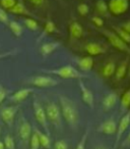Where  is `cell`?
I'll use <instances>...</instances> for the list:
<instances>
[{"label":"cell","instance_id":"cell-1","mask_svg":"<svg viewBox=\"0 0 130 149\" xmlns=\"http://www.w3.org/2000/svg\"><path fill=\"white\" fill-rule=\"evenodd\" d=\"M60 109H61L62 116L66 123L73 129H76L79 120V113L75 104L66 96H59Z\"/></svg>","mask_w":130,"mask_h":149},{"label":"cell","instance_id":"cell-2","mask_svg":"<svg viewBox=\"0 0 130 149\" xmlns=\"http://www.w3.org/2000/svg\"><path fill=\"white\" fill-rule=\"evenodd\" d=\"M42 72L56 74L62 79H83V78H87L85 74H81L79 70H77L72 65H64L59 68H55V70H42Z\"/></svg>","mask_w":130,"mask_h":149},{"label":"cell","instance_id":"cell-3","mask_svg":"<svg viewBox=\"0 0 130 149\" xmlns=\"http://www.w3.org/2000/svg\"><path fill=\"white\" fill-rule=\"evenodd\" d=\"M46 114H47V118L53 126L56 128L61 129L62 126V113L60 107L57 105V103L53 101L48 102L47 106L45 108Z\"/></svg>","mask_w":130,"mask_h":149},{"label":"cell","instance_id":"cell-4","mask_svg":"<svg viewBox=\"0 0 130 149\" xmlns=\"http://www.w3.org/2000/svg\"><path fill=\"white\" fill-rule=\"evenodd\" d=\"M104 35L107 37L108 41L110 42L112 46L116 48V49L120 50V51H124V52H128L130 53V48L128 46L127 43L123 41L115 32H112V31H109V30H104L103 31Z\"/></svg>","mask_w":130,"mask_h":149},{"label":"cell","instance_id":"cell-5","mask_svg":"<svg viewBox=\"0 0 130 149\" xmlns=\"http://www.w3.org/2000/svg\"><path fill=\"white\" fill-rule=\"evenodd\" d=\"M33 107H34V112H35V116H36V118H37L38 123H39L40 125H42V127L45 129L46 134H48L50 136L49 129H48V118H47L45 108L43 107V105H42L37 99L34 100Z\"/></svg>","mask_w":130,"mask_h":149},{"label":"cell","instance_id":"cell-6","mask_svg":"<svg viewBox=\"0 0 130 149\" xmlns=\"http://www.w3.org/2000/svg\"><path fill=\"white\" fill-rule=\"evenodd\" d=\"M29 82L33 86H36V87L39 88H50L60 84V81L53 79V78L49 77V76H35L32 79H30Z\"/></svg>","mask_w":130,"mask_h":149},{"label":"cell","instance_id":"cell-7","mask_svg":"<svg viewBox=\"0 0 130 149\" xmlns=\"http://www.w3.org/2000/svg\"><path fill=\"white\" fill-rule=\"evenodd\" d=\"M109 11L114 15H124L129 8L128 0H110L108 3Z\"/></svg>","mask_w":130,"mask_h":149},{"label":"cell","instance_id":"cell-8","mask_svg":"<svg viewBox=\"0 0 130 149\" xmlns=\"http://www.w3.org/2000/svg\"><path fill=\"white\" fill-rule=\"evenodd\" d=\"M17 111H19V106H6V107L1 109L0 116H1V118L5 124L11 127L13 122H14L15 114L17 113Z\"/></svg>","mask_w":130,"mask_h":149},{"label":"cell","instance_id":"cell-9","mask_svg":"<svg viewBox=\"0 0 130 149\" xmlns=\"http://www.w3.org/2000/svg\"><path fill=\"white\" fill-rule=\"evenodd\" d=\"M117 123L114 118H109V120H105L100 125L98 131L106 135H113L116 134V132H117Z\"/></svg>","mask_w":130,"mask_h":149},{"label":"cell","instance_id":"cell-10","mask_svg":"<svg viewBox=\"0 0 130 149\" xmlns=\"http://www.w3.org/2000/svg\"><path fill=\"white\" fill-rule=\"evenodd\" d=\"M129 125H130V111H127L125 114H124V116L121 118V120H120V123L117 126V132H116V145L119 143L122 135H123L124 132L127 130Z\"/></svg>","mask_w":130,"mask_h":149},{"label":"cell","instance_id":"cell-11","mask_svg":"<svg viewBox=\"0 0 130 149\" xmlns=\"http://www.w3.org/2000/svg\"><path fill=\"white\" fill-rule=\"evenodd\" d=\"M79 88H80V91H81V97H83V100L87 106L94 109V104H95V99H94V94L87 86L85 85L83 82H79L78 83Z\"/></svg>","mask_w":130,"mask_h":149},{"label":"cell","instance_id":"cell-12","mask_svg":"<svg viewBox=\"0 0 130 149\" xmlns=\"http://www.w3.org/2000/svg\"><path fill=\"white\" fill-rule=\"evenodd\" d=\"M32 134H33V132H32V126L27 120H23L21 123V127H19V136H21V140L25 143H30V139L32 137Z\"/></svg>","mask_w":130,"mask_h":149},{"label":"cell","instance_id":"cell-13","mask_svg":"<svg viewBox=\"0 0 130 149\" xmlns=\"http://www.w3.org/2000/svg\"><path fill=\"white\" fill-rule=\"evenodd\" d=\"M118 100V95L116 92H111L108 95L105 96V98L103 99V102H102V105H103V108L105 111H108V110L112 109L114 107V105L116 104Z\"/></svg>","mask_w":130,"mask_h":149},{"label":"cell","instance_id":"cell-14","mask_svg":"<svg viewBox=\"0 0 130 149\" xmlns=\"http://www.w3.org/2000/svg\"><path fill=\"white\" fill-rule=\"evenodd\" d=\"M85 51L89 53V55L94 56V55H101V54L105 53L106 50L105 48L102 45L98 43H94V42H91V43H87V45L85 46Z\"/></svg>","mask_w":130,"mask_h":149},{"label":"cell","instance_id":"cell-15","mask_svg":"<svg viewBox=\"0 0 130 149\" xmlns=\"http://www.w3.org/2000/svg\"><path fill=\"white\" fill-rule=\"evenodd\" d=\"M33 92H34V89H32V88H23V89H19V91H17L14 94H12L10 99L14 102L23 101V100L27 99L30 94L33 93Z\"/></svg>","mask_w":130,"mask_h":149},{"label":"cell","instance_id":"cell-16","mask_svg":"<svg viewBox=\"0 0 130 149\" xmlns=\"http://www.w3.org/2000/svg\"><path fill=\"white\" fill-rule=\"evenodd\" d=\"M69 34L71 39H80L83 35V29L77 22H72L69 25Z\"/></svg>","mask_w":130,"mask_h":149},{"label":"cell","instance_id":"cell-17","mask_svg":"<svg viewBox=\"0 0 130 149\" xmlns=\"http://www.w3.org/2000/svg\"><path fill=\"white\" fill-rule=\"evenodd\" d=\"M59 46H60V42H58V41L45 43L40 47V52H41V54L44 56V57H46V56L50 55L52 52L55 51Z\"/></svg>","mask_w":130,"mask_h":149},{"label":"cell","instance_id":"cell-18","mask_svg":"<svg viewBox=\"0 0 130 149\" xmlns=\"http://www.w3.org/2000/svg\"><path fill=\"white\" fill-rule=\"evenodd\" d=\"M56 32H58V29H57V27H56L55 23L52 22L51 19H48L45 24L43 32H42V34L39 36V38H38V42H40V40L45 38L46 36L50 35V34H52V33H56Z\"/></svg>","mask_w":130,"mask_h":149},{"label":"cell","instance_id":"cell-19","mask_svg":"<svg viewBox=\"0 0 130 149\" xmlns=\"http://www.w3.org/2000/svg\"><path fill=\"white\" fill-rule=\"evenodd\" d=\"M77 64H78V66L80 68L81 70H83V72H89L94 66V59L91 55L85 56V57H81L77 60Z\"/></svg>","mask_w":130,"mask_h":149},{"label":"cell","instance_id":"cell-20","mask_svg":"<svg viewBox=\"0 0 130 149\" xmlns=\"http://www.w3.org/2000/svg\"><path fill=\"white\" fill-rule=\"evenodd\" d=\"M9 13H13V15H32V13L27 9V6L25 5L23 0H19L17 1L15 5L11 9H9Z\"/></svg>","mask_w":130,"mask_h":149},{"label":"cell","instance_id":"cell-21","mask_svg":"<svg viewBox=\"0 0 130 149\" xmlns=\"http://www.w3.org/2000/svg\"><path fill=\"white\" fill-rule=\"evenodd\" d=\"M35 133L38 135V137H39L40 143H41L42 146L46 149H51V139H50L49 135L41 132V131L38 130L37 128H35Z\"/></svg>","mask_w":130,"mask_h":149},{"label":"cell","instance_id":"cell-22","mask_svg":"<svg viewBox=\"0 0 130 149\" xmlns=\"http://www.w3.org/2000/svg\"><path fill=\"white\" fill-rule=\"evenodd\" d=\"M128 70V58H126L124 61L121 62L119 66L116 68L115 70V78L116 80H121L125 77V74H127Z\"/></svg>","mask_w":130,"mask_h":149},{"label":"cell","instance_id":"cell-23","mask_svg":"<svg viewBox=\"0 0 130 149\" xmlns=\"http://www.w3.org/2000/svg\"><path fill=\"white\" fill-rule=\"evenodd\" d=\"M96 9L100 15H103V17H109L110 15L109 7H108V4L106 3L105 0H98L96 3Z\"/></svg>","mask_w":130,"mask_h":149},{"label":"cell","instance_id":"cell-24","mask_svg":"<svg viewBox=\"0 0 130 149\" xmlns=\"http://www.w3.org/2000/svg\"><path fill=\"white\" fill-rule=\"evenodd\" d=\"M8 27L15 37H21V36L23 35V26L19 23H17V22H15V21H10L8 24Z\"/></svg>","mask_w":130,"mask_h":149},{"label":"cell","instance_id":"cell-25","mask_svg":"<svg viewBox=\"0 0 130 149\" xmlns=\"http://www.w3.org/2000/svg\"><path fill=\"white\" fill-rule=\"evenodd\" d=\"M115 70H116V64L115 62L113 61H109L104 65L103 70H102V74H103L104 77L106 78H109L111 76H113L115 74Z\"/></svg>","mask_w":130,"mask_h":149},{"label":"cell","instance_id":"cell-26","mask_svg":"<svg viewBox=\"0 0 130 149\" xmlns=\"http://www.w3.org/2000/svg\"><path fill=\"white\" fill-rule=\"evenodd\" d=\"M130 106V89H128L125 93L123 94L121 99V111L124 112L128 109Z\"/></svg>","mask_w":130,"mask_h":149},{"label":"cell","instance_id":"cell-27","mask_svg":"<svg viewBox=\"0 0 130 149\" xmlns=\"http://www.w3.org/2000/svg\"><path fill=\"white\" fill-rule=\"evenodd\" d=\"M114 31H115V33L117 34L118 36H119L120 38H121L122 40H123L125 43L127 44H130V34L127 33V32L125 31V30H123L121 27H114Z\"/></svg>","mask_w":130,"mask_h":149},{"label":"cell","instance_id":"cell-28","mask_svg":"<svg viewBox=\"0 0 130 149\" xmlns=\"http://www.w3.org/2000/svg\"><path fill=\"white\" fill-rule=\"evenodd\" d=\"M23 24L25 26L30 29L31 31H37L39 29V25H38L37 21L35 19H31V17H27V19H23Z\"/></svg>","mask_w":130,"mask_h":149},{"label":"cell","instance_id":"cell-29","mask_svg":"<svg viewBox=\"0 0 130 149\" xmlns=\"http://www.w3.org/2000/svg\"><path fill=\"white\" fill-rule=\"evenodd\" d=\"M30 149H39L40 146H41V143H40L39 137L36 134L35 132L32 134V137L30 139Z\"/></svg>","mask_w":130,"mask_h":149},{"label":"cell","instance_id":"cell-30","mask_svg":"<svg viewBox=\"0 0 130 149\" xmlns=\"http://www.w3.org/2000/svg\"><path fill=\"white\" fill-rule=\"evenodd\" d=\"M4 147L6 149H15V141L10 135H6L4 138Z\"/></svg>","mask_w":130,"mask_h":149},{"label":"cell","instance_id":"cell-31","mask_svg":"<svg viewBox=\"0 0 130 149\" xmlns=\"http://www.w3.org/2000/svg\"><path fill=\"white\" fill-rule=\"evenodd\" d=\"M17 3V0H0V6L3 9H11Z\"/></svg>","mask_w":130,"mask_h":149},{"label":"cell","instance_id":"cell-32","mask_svg":"<svg viewBox=\"0 0 130 149\" xmlns=\"http://www.w3.org/2000/svg\"><path fill=\"white\" fill-rule=\"evenodd\" d=\"M77 11H78V13L80 15L85 17V15H87V13H89V5L85 4V3H79V4L77 5Z\"/></svg>","mask_w":130,"mask_h":149},{"label":"cell","instance_id":"cell-33","mask_svg":"<svg viewBox=\"0 0 130 149\" xmlns=\"http://www.w3.org/2000/svg\"><path fill=\"white\" fill-rule=\"evenodd\" d=\"M87 137H89V130L85 131V134L83 135L80 141L78 142V144H77V146H76V148H75V149H85V144H87Z\"/></svg>","mask_w":130,"mask_h":149},{"label":"cell","instance_id":"cell-34","mask_svg":"<svg viewBox=\"0 0 130 149\" xmlns=\"http://www.w3.org/2000/svg\"><path fill=\"white\" fill-rule=\"evenodd\" d=\"M9 17L7 15L6 10L3 9L2 7H0V23L4 24V25H8L9 24Z\"/></svg>","mask_w":130,"mask_h":149},{"label":"cell","instance_id":"cell-35","mask_svg":"<svg viewBox=\"0 0 130 149\" xmlns=\"http://www.w3.org/2000/svg\"><path fill=\"white\" fill-rule=\"evenodd\" d=\"M54 148L55 149H68V145L64 140H58L54 144Z\"/></svg>","mask_w":130,"mask_h":149},{"label":"cell","instance_id":"cell-36","mask_svg":"<svg viewBox=\"0 0 130 149\" xmlns=\"http://www.w3.org/2000/svg\"><path fill=\"white\" fill-rule=\"evenodd\" d=\"M91 22L95 26L97 27H102L104 26V19L101 17H91Z\"/></svg>","mask_w":130,"mask_h":149},{"label":"cell","instance_id":"cell-37","mask_svg":"<svg viewBox=\"0 0 130 149\" xmlns=\"http://www.w3.org/2000/svg\"><path fill=\"white\" fill-rule=\"evenodd\" d=\"M6 96H7V90L4 89L2 86L0 85V104L4 101V99L6 98Z\"/></svg>","mask_w":130,"mask_h":149},{"label":"cell","instance_id":"cell-38","mask_svg":"<svg viewBox=\"0 0 130 149\" xmlns=\"http://www.w3.org/2000/svg\"><path fill=\"white\" fill-rule=\"evenodd\" d=\"M29 1L35 6H42V5H44L46 0H29Z\"/></svg>","mask_w":130,"mask_h":149},{"label":"cell","instance_id":"cell-39","mask_svg":"<svg viewBox=\"0 0 130 149\" xmlns=\"http://www.w3.org/2000/svg\"><path fill=\"white\" fill-rule=\"evenodd\" d=\"M121 28L123 30H125V31L127 32V33L130 34V21H127V22H125L124 24H122Z\"/></svg>","mask_w":130,"mask_h":149},{"label":"cell","instance_id":"cell-40","mask_svg":"<svg viewBox=\"0 0 130 149\" xmlns=\"http://www.w3.org/2000/svg\"><path fill=\"white\" fill-rule=\"evenodd\" d=\"M122 146L123 147H127V146H130V133L128 134V136L126 137V139L123 141L122 143Z\"/></svg>","mask_w":130,"mask_h":149},{"label":"cell","instance_id":"cell-41","mask_svg":"<svg viewBox=\"0 0 130 149\" xmlns=\"http://www.w3.org/2000/svg\"><path fill=\"white\" fill-rule=\"evenodd\" d=\"M13 53H14V51H10V52H5V53H1V54H0V59H1V58L6 57V56L12 55Z\"/></svg>","mask_w":130,"mask_h":149},{"label":"cell","instance_id":"cell-42","mask_svg":"<svg viewBox=\"0 0 130 149\" xmlns=\"http://www.w3.org/2000/svg\"><path fill=\"white\" fill-rule=\"evenodd\" d=\"M0 149H5L4 143H3V141H0Z\"/></svg>","mask_w":130,"mask_h":149},{"label":"cell","instance_id":"cell-43","mask_svg":"<svg viewBox=\"0 0 130 149\" xmlns=\"http://www.w3.org/2000/svg\"><path fill=\"white\" fill-rule=\"evenodd\" d=\"M97 149H107V148H105V147H99V148H97Z\"/></svg>","mask_w":130,"mask_h":149},{"label":"cell","instance_id":"cell-44","mask_svg":"<svg viewBox=\"0 0 130 149\" xmlns=\"http://www.w3.org/2000/svg\"><path fill=\"white\" fill-rule=\"evenodd\" d=\"M128 74H129V77H130V68H129V70H128Z\"/></svg>","mask_w":130,"mask_h":149},{"label":"cell","instance_id":"cell-45","mask_svg":"<svg viewBox=\"0 0 130 149\" xmlns=\"http://www.w3.org/2000/svg\"><path fill=\"white\" fill-rule=\"evenodd\" d=\"M0 132H1V129H0Z\"/></svg>","mask_w":130,"mask_h":149}]
</instances>
